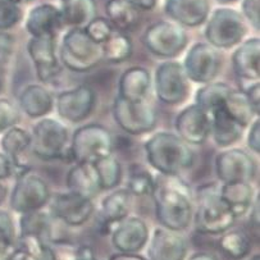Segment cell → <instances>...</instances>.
I'll return each instance as SVG.
<instances>
[{
	"mask_svg": "<svg viewBox=\"0 0 260 260\" xmlns=\"http://www.w3.org/2000/svg\"><path fill=\"white\" fill-rule=\"evenodd\" d=\"M232 68L240 81H259L260 40L251 38L244 40L232 53Z\"/></svg>",
	"mask_w": 260,
	"mask_h": 260,
	"instance_id": "7402d4cb",
	"label": "cell"
},
{
	"mask_svg": "<svg viewBox=\"0 0 260 260\" xmlns=\"http://www.w3.org/2000/svg\"><path fill=\"white\" fill-rule=\"evenodd\" d=\"M14 172V167L8 156L4 153H0V181L9 178Z\"/></svg>",
	"mask_w": 260,
	"mask_h": 260,
	"instance_id": "7dc6e473",
	"label": "cell"
},
{
	"mask_svg": "<svg viewBox=\"0 0 260 260\" xmlns=\"http://www.w3.org/2000/svg\"><path fill=\"white\" fill-rule=\"evenodd\" d=\"M141 40L149 53L163 59H173L188 45V35L183 27L173 21L151 23L145 30Z\"/></svg>",
	"mask_w": 260,
	"mask_h": 260,
	"instance_id": "ba28073f",
	"label": "cell"
},
{
	"mask_svg": "<svg viewBox=\"0 0 260 260\" xmlns=\"http://www.w3.org/2000/svg\"><path fill=\"white\" fill-rule=\"evenodd\" d=\"M16 242V227L12 215L0 209V255H4Z\"/></svg>",
	"mask_w": 260,
	"mask_h": 260,
	"instance_id": "f35d334b",
	"label": "cell"
},
{
	"mask_svg": "<svg viewBox=\"0 0 260 260\" xmlns=\"http://www.w3.org/2000/svg\"><path fill=\"white\" fill-rule=\"evenodd\" d=\"M219 192L236 219L249 214L256 196L250 182L222 183L219 186Z\"/></svg>",
	"mask_w": 260,
	"mask_h": 260,
	"instance_id": "f1b7e54d",
	"label": "cell"
},
{
	"mask_svg": "<svg viewBox=\"0 0 260 260\" xmlns=\"http://www.w3.org/2000/svg\"><path fill=\"white\" fill-rule=\"evenodd\" d=\"M246 144L250 150L254 154L260 153V119L259 117L254 119L249 124V132H247Z\"/></svg>",
	"mask_w": 260,
	"mask_h": 260,
	"instance_id": "bcb514c9",
	"label": "cell"
},
{
	"mask_svg": "<svg viewBox=\"0 0 260 260\" xmlns=\"http://www.w3.org/2000/svg\"><path fill=\"white\" fill-rule=\"evenodd\" d=\"M113 118L119 128L132 136L151 132L158 124V113L148 102L132 103L117 95L113 103Z\"/></svg>",
	"mask_w": 260,
	"mask_h": 260,
	"instance_id": "30bf717a",
	"label": "cell"
},
{
	"mask_svg": "<svg viewBox=\"0 0 260 260\" xmlns=\"http://www.w3.org/2000/svg\"><path fill=\"white\" fill-rule=\"evenodd\" d=\"M54 220L53 215L43 212V209L24 213L19 218V235H34L50 242L53 239Z\"/></svg>",
	"mask_w": 260,
	"mask_h": 260,
	"instance_id": "1f68e13d",
	"label": "cell"
},
{
	"mask_svg": "<svg viewBox=\"0 0 260 260\" xmlns=\"http://www.w3.org/2000/svg\"><path fill=\"white\" fill-rule=\"evenodd\" d=\"M186 76L191 82L204 85L215 80L222 68V56L219 50L207 41H200L187 50L182 63Z\"/></svg>",
	"mask_w": 260,
	"mask_h": 260,
	"instance_id": "7c38bea8",
	"label": "cell"
},
{
	"mask_svg": "<svg viewBox=\"0 0 260 260\" xmlns=\"http://www.w3.org/2000/svg\"><path fill=\"white\" fill-rule=\"evenodd\" d=\"M215 176L220 183L252 182L256 176V161L242 149L227 148L214 159Z\"/></svg>",
	"mask_w": 260,
	"mask_h": 260,
	"instance_id": "4fadbf2b",
	"label": "cell"
},
{
	"mask_svg": "<svg viewBox=\"0 0 260 260\" xmlns=\"http://www.w3.org/2000/svg\"><path fill=\"white\" fill-rule=\"evenodd\" d=\"M23 17L21 7L11 0H0V31L13 28Z\"/></svg>",
	"mask_w": 260,
	"mask_h": 260,
	"instance_id": "ab89813d",
	"label": "cell"
},
{
	"mask_svg": "<svg viewBox=\"0 0 260 260\" xmlns=\"http://www.w3.org/2000/svg\"><path fill=\"white\" fill-rule=\"evenodd\" d=\"M151 89V75L146 68L135 66L124 71L119 77L118 96L127 102H145Z\"/></svg>",
	"mask_w": 260,
	"mask_h": 260,
	"instance_id": "484cf974",
	"label": "cell"
},
{
	"mask_svg": "<svg viewBox=\"0 0 260 260\" xmlns=\"http://www.w3.org/2000/svg\"><path fill=\"white\" fill-rule=\"evenodd\" d=\"M109 260H146L137 252H118L109 257Z\"/></svg>",
	"mask_w": 260,
	"mask_h": 260,
	"instance_id": "816d5d0a",
	"label": "cell"
},
{
	"mask_svg": "<svg viewBox=\"0 0 260 260\" xmlns=\"http://www.w3.org/2000/svg\"><path fill=\"white\" fill-rule=\"evenodd\" d=\"M26 31L30 36H53L63 30V23L60 9L53 4H40L30 11L26 19Z\"/></svg>",
	"mask_w": 260,
	"mask_h": 260,
	"instance_id": "603a6c76",
	"label": "cell"
},
{
	"mask_svg": "<svg viewBox=\"0 0 260 260\" xmlns=\"http://www.w3.org/2000/svg\"><path fill=\"white\" fill-rule=\"evenodd\" d=\"M144 149L146 160L159 175L180 176L195 163L191 145L173 132H155L146 140Z\"/></svg>",
	"mask_w": 260,
	"mask_h": 260,
	"instance_id": "7a4b0ae2",
	"label": "cell"
},
{
	"mask_svg": "<svg viewBox=\"0 0 260 260\" xmlns=\"http://www.w3.org/2000/svg\"><path fill=\"white\" fill-rule=\"evenodd\" d=\"M86 34L95 41V43L100 44L102 45L108 38L113 34L114 31V27L110 24V22L107 18H103V17H95L92 18L89 23L86 24L85 27Z\"/></svg>",
	"mask_w": 260,
	"mask_h": 260,
	"instance_id": "b9f144b4",
	"label": "cell"
},
{
	"mask_svg": "<svg viewBox=\"0 0 260 260\" xmlns=\"http://www.w3.org/2000/svg\"><path fill=\"white\" fill-rule=\"evenodd\" d=\"M219 4H231V3H236L239 0H217Z\"/></svg>",
	"mask_w": 260,
	"mask_h": 260,
	"instance_id": "9f6ffc18",
	"label": "cell"
},
{
	"mask_svg": "<svg viewBox=\"0 0 260 260\" xmlns=\"http://www.w3.org/2000/svg\"><path fill=\"white\" fill-rule=\"evenodd\" d=\"M242 16L254 30L259 31L260 14L259 0H242Z\"/></svg>",
	"mask_w": 260,
	"mask_h": 260,
	"instance_id": "ee69618b",
	"label": "cell"
},
{
	"mask_svg": "<svg viewBox=\"0 0 260 260\" xmlns=\"http://www.w3.org/2000/svg\"><path fill=\"white\" fill-rule=\"evenodd\" d=\"M104 60L112 64H119L131 58L134 53V44L128 35L114 30L112 35L102 44Z\"/></svg>",
	"mask_w": 260,
	"mask_h": 260,
	"instance_id": "d6a6232c",
	"label": "cell"
},
{
	"mask_svg": "<svg viewBox=\"0 0 260 260\" xmlns=\"http://www.w3.org/2000/svg\"><path fill=\"white\" fill-rule=\"evenodd\" d=\"M56 38L31 36L27 43V53L35 66L36 75L44 83H51L60 75L62 63L56 54Z\"/></svg>",
	"mask_w": 260,
	"mask_h": 260,
	"instance_id": "2e32d148",
	"label": "cell"
},
{
	"mask_svg": "<svg viewBox=\"0 0 260 260\" xmlns=\"http://www.w3.org/2000/svg\"><path fill=\"white\" fill-rule=\"evenodd\" d=\"M66 183L68 191L85 198L94 199L98 193L102 192L99 178L92 163H73L67 173Z\"/></svg>",
	"mask_w": 260,
	"mask_h": 260,
	"instance_id": "83f0119b",
	"label": "cell"
},
{
	"mask_svg": "<svg viewBox=\"0 0 260 260\" xmlns=\"http://www.w3.org/2000/svg\"><path fill=\"white\" fill-rule=\"evenodd\" d=\"M11 2H13L14 4H18V6H21V4L30 3V2H32V0H11Z\"/></svg>",
	"mask_w": 260,
	"mask_h": 260,
	"instance_id": "11a10c76",
	"label": "cell"
},
{
	"mask_svg": "<svg viewBox=\"0 0 260 260\" xmlns=\"http://www.w3.org/2000/svg\"><path fill=\"white\" fill-rule=\"evenodd\" d=\"M231 90H232V87L224 82H214V81H212V82L204 83L196 91L195 104L199 105L201 109L205 110L209 114L215 107H218V105L224 102Z\"/></svg>",
	"mask_w": 260,
	"mask_h": 260,
	"instance_id": "8d00e7d4",
	"label": "cell"
},
{
	"mask_svg": "<svg viewBox=\"0 0 260 260\" xmlns=\"http://www.w3.org/2000/svg\"><path fill=\"white\" fill-rule=\"evenodd\" d=\"M92 164L96 171L102 191H110L118 187L123 177V171L122 164L113 154L99 159Z\"/></svg>",
	"mask_w": 260,
	"mask_h": 260,
	"instance_id": "e575fe53",
	"label": "cell"
},
{
	"mask_svg": "<svg viewBox=\"0 0 260 260\" xmlns=\"http://www.w3.org/2000/svg\"><path fill=\"white\" fill-rule=\"evenodd\" d=\"M240 90L245 92L255 114L259 117L260 112V83L259 81H240Z\"/></svg>",
	"mask_w": 260,
	"mask_h": 260,
	"instance_id": "7bdbcfd3",
	"label": "cell"
},
{
	"mask_svg": "<svg viewBox=\"0 0 260 260\" xmlns=\"http://www.w3.org/2000/svg\"><path fill=\"white\" fill-rule=\"evenodd\" d=\"M59 59L72 72L87 73L104 62V54L102 45L95 43L83 27H72L62 39Z\"/></svg>",
	"mask_w": 260,
	"mask_h": 260,
	"instance_id": "277c9868",
	"label": "cell"
},
{
	"mask_svg": "<svg viewBox=\"0 0 260 260\" xmlns=\"http://www.w3.org/2000/svg\"><path fill=\"white\" fill-rule=\"evenodd\" d=\"M155 215L161 227L182 232L192 223L193 193L178 176L155 178L153 193Z\"/></svg>",
	"mask_w": 260,
	"mask_h": 260,
	"instance_id": "6da1fadb",
	"label": "cell"
},
{
	"mask_svg": "<svg viewBox=\"0 0 260 260\" xmlns=\"http://www.w3.org/2000/svg\"><path fill=\"white\" fill-rule=\"evenodd\" d=\"M50 214L70 227H81L92 217L95 205L92 199L67 191L51 196Z\"/></svg>",
	"mask_w": 260,
	"mask_h": 260,
	"instance_id": "9a60e30c",
	"label": "cell"
},
{
	"mask_svg": "<svg viewBox=\"0 0 260 260\" xmlns=\"http://www.w3.org/2000/svg\"><path fill=\"white\" fill-rule=\"evenodd\" d=\"M107 19L114 30L127 34L139 24V9L129 0H108L105 4Z\"/></svg>",
	"mask_w": 260,
	"mask_h": 260,
	"instance_id": "f546056e",
	"label": "cell"
},
{
	"mask_svg": "<svg viewBox=\"0 0 260 260\" xmlns=\"http://www.w3.org/2000/svg\"><path fill=\"white\" fill-rule=\"evenodd\" d=\"M154 89L163 104L171 107L182 104L190 92V80L186 76L182 63L176 60L160 63L154 76Z\"/></svg>",
	"mask_w": 260,
	"mask_h": 260,
	"instance_id": "8fae6325",
	"label": "cell"
},
{
	"mask_svg": "<svg viewBox=\"0 0 260 260\" xmlns=\"http://www.w3.org/2000/svg\"><path fill=\"white\" fill-rule=\"evenodd\" d=\"M149 236L148 224L136 215H127L110 232L112 245L119 252H140L148 244Z\"/></svg>",
	"mask_w": 260,
	"mask_h": 260,
	"instance_id": "e0dca14e",
	"label": "cell"
},
{
	"mask_svg": "<svg viewBox=\"0 0 260 260\" xmlns=\"http://www.w3.org/2000/svg\"><path fill=\"white\" fill-rule=\"evenodd\" d=\"M7 195H8V187L3 181H0V205L6 201Z\"/></svg>",
	"mask_w": 260,
	"mask_h": 260,
	"instance_id": "db71d44e",
	"label": "cell"
},
{
	"mask_svg": "<svg viewBox=\"0 0 260 260\" xmlns=\"http://www.w3.org/2000/svg\"><path fill=\"white\" fill-rule=\"evenodd\" d=\"M50 199L51 192L46 181L36 173L26 171L17 175L9 204L14 212L24 214L44 209Z\"/></svg>",
	"mask_w": 260,
	"mask_h": 260,
	"instance_id": "9c48e42d",
	"label": "cell"
},
{
	"mask_svg": "<svg viewBox=\"0 0 260 260\" xmlns=\"http://www.w3.org/2000/svg\"><path fill=\"white\" fill-rule=\"evenodd\" d=\"M71 135L63 122L44 117L31 132V153L45 161L58 160L70 156Z\"/></svg>",
	"mask_w": 260,
	"mask_h": 260,
	"instance_id": "8992f818",
	"label": "cell"
},
{
	"mask_svg": "<svg viewBox=\"0 0 260 260\" xmlns=\"http://www.w3.org/2000/svg\"><path fill=\"white\" fill-rule=\"evenodd\" d=\"M64 26L85 27L92 18L96 17L95 0H62L60 7Z\"/></svg>",
	"mask_w": 260,
	"mask_h": 260,
	"instance_id": "4dcf8cb0",
	"label": "cell"
},
{
	"mask_svg": "<svg viewBox=\"0 0 260 260\" xmlns=\"http://www.w3.org/2000/svg\"><path fill=\"white\" fill-rule=\"evenodd\" d=\"M249 26L240 12L232 8H218L209 14L204 30L205 40L218 50L236 48L246 39Z\"/></svg>",
	"mask_w": 260,
	"mask_h": 260,
	"instance_id": "5b68a950",
	"label": "cell"
},
{
	"mask_svg": "<svg viewBox=\"0 0 260 260\" xmlns=\"http://www.w3.org/2000/svg\"><path fill=\"white\" fill-rule=\"evenodd\" d=\"M14 38L6 31H0V67L6 64L13 54Z\"/></svg>",
	"mask_w": 260,
	"mask_h": 260,
	"instance_id": "f6af8a7d",
	"label": "cell"
},
{
	"mask_svg": "<svg viewBox=\"0 0 260 260\" xmlns=\"http://www.w3.org/2000/svg\"><path fill=\"white\" fill-rule=\"evenodd\" d=\"M76 260H98L95 257L94 251L89 246L77 247V259Z\"/></svg>",
	"mask_w": 260,
	"mask_h": 260,
	"instance_id": "f907efd6",
	"label": "cell"
},
{
	"mask_svg": "<svg viewBox=\"0 0 260 260\" xmlns=\"http://www.w3.org/2000/svg\"><path fill=\"white\" fill-rule=\"evenodd\" d=\"M131 196L127 188H114L102 199L99 218L103 235H110L113 227L129 214Z\"/></svg>",
	"mask_w": 260,
	"mask_h": 260,
	"instance_id": "44dd1931",
	"label": "cell"
},
{
	"mask_svg": "<svg viewBox=\"0 0 260 260\" xmlns=\"http://www.w3.org/2000/svg\"><path fill=\"white\" fill-rule=\"evenodd\" d=\"M209 119L210 136L218 148H231L241 139L245 128L228 114L223 103L209 113Z\"/></svg>",
	"mask_w": 260,
	"mask_h": 260,
	"instance_id": "d4e9b609",
	"label": "cell"
},
{
	"mask_svg": "<svg viewBox=\"0 0 260 260\" xmlns=\"http://www.w3.org/2000/svg\"><path fill=\"white\" fill-rule=\"evenodd\" d=\"M149 260H186L187 241L176 231L158 227L149 236L148 241Z\"/></svg>",
	"mask_w": 260,
	"mask_h": 260,
	"instance_id": "d6986e66",
	"label": "cell"
},
{
	"mask_svg": "<svg viewBox=\"0 0 260 260\" xmlns=\"http://www.w3.org/2000/svg\"><path fill=\"white\" fill-rule=\"evenodd\" d=\"M219 247L232 260H241L249 255L251 250V241L244 231L230 228L220 236Z\"/></svg>",
	"mask_w": 260,
	"mask_h": 260,
	"instance_id": "d590c367",
	"label": "cell"
},
{
	"mask_svg": "<svg viewBox=\"0 0 260 260\" xmlns=\"http://www.w3.org/2000/svg\"><path fill=\"white\" fill-rule=\"evenodd\" d=\"M0 89H2V80H0Z\"/></svg>",
	"mask_w": 260,
	"mask_h": 260,
	"instance_id": "680465c9",
	"label": "cell"
},
{
	"mask_svg": "<svg viewBox=\"0 0 260 260\" xmlns=\"http://www.w3.org/2000/svg\"><path fill=\"white\" fill-rule=\"evenodd\" d=\"M22 112L32 119H40L50 114L55 99L53 94L40 83H31L21 91L18 98Z\"/></svg>",
	"mask_w": 260,
	"mask_h": 260,
	"instance_id": "4316f807",
	"label": "cell"
},
{
	"mask_svg": "<svg viewBox=\"0 0 260 260\" xmlns=\"http://www.w3.org/2000/svg\"><path fill=\"white\" fill-rule=\"evenodd\" d=\"M8 260H39L38 257L30 251H27L26 249L21 246H17L13 251L9 254Z\"/></svg>",
	"mask_w": 260,
	"mask_h": 260,
	"instance_id": "c3c4849f",
	"label": "cell"
},
{
	"mask_svg": "<svg viewBox=\"0 0 260 260\" xmlns=\"http://www.w3.org/2000/svg\"><path fill=\"white\" fill-rule=\"evenodd\" d=\"M175 128L176 134L188 145H203L210 136L209 114L193 103L178 113Z\"/></svg>",
	"mask_w": 260,
	"mask_h": 260,
	"instance_id": "ac0fdd59",
	"label": "cell"
},
{
	"mask_svg": "<svg viewBox=\"0 0 260 260\" xmlns=\"http://www.w3.org/2000/svg\"><path fill=\"white\" fill-rule=\"evenodd\" d=\"M21 121V110L9 99H0V134L6 132L11 127L17 126Z\"/></svg>",
	"mask_w": 260,
	"mask_h": 260,
	"instance_id": "60d3db41",
	"label": "cell"
},
{
	"mask_svg": "<svg viewBox=\"0 0 260 260\" xmlns=\"http://www.w3.org/2000/svg\"><path fill=\"white\" fill-rule=\"evenodd\" d=\"M114 140L107 127L98 123L83 124L73 132L70 158L73 163H95L113 154Z\"/></svg>",
	"mask_w": 260,
	"mask_h": 260,
	"instance_id": "52a82bcc",
	"label": "cell"
},
{
	"mask_svg": "<svg viewBox=\"0 0 260 260\" xmlns=\"http://www.w3.org/2000/svg\"><path fill=\"white\" fill-rule=\"evenodd\" d=\"M2 150L9 158L14 167V171L22 173L28 171L27 153L31 151V132L22 128L18 124L3 132L0 140Z\"/></svg>",
	"mask_w": 260,
	"mask_h": 260,
	"instance_id": "cb8c5ba5",
	"label": "cell"
},
{
	"mask_svg": "<svg viewBox=\"0 0 260 260\" xmlns=\"http://www.w3.org/2000/svg\"><path fill=\"white\" fill-rule=\"evenodd\" d=\"M96 105V94L87 85H80L59 92L54 108L60 118L70 123H80L92 114Z\"/></svg>",
	"mask_w": 260,
	"mask_h": 260,
	"instance_id": "5bb4252c",
	"label": "cell"
},
{
	"mask_svg": "<svg viewBox=\"0 0 260 260\" xmlns=\"http://www.w3.org/2000/svg\"><path fill=\"white\" fill-rule=\"evenodd\" d=\"M223 105L228 114L244 128H247L249 124L257 117L252 110L245 92L240 89L231 90L223 102Z\"/></svg>",
	"mask_w": 260,
	"mask_h": 260,
	"instance_id": "836d02e7",
	"label": "cell"
},
{
	"mask_svg": "<svg viewBox=\"0 0 260 260\" xmlns=\"http://www.w3.org/2000/svg\"><path fill=\"white\" fill-rule=\"evenodd\" d=\"M164 12L182 27H199L207 22L210 14L209 0H166Z\"/></svg>",
	"mask_w": 260,
	"mask_h": 260,
	"instance_id": "ffe728a7",
	"label": "cell"
},
{
	"mask_svg": "<svg viewBox=\"0 0 260 260\" xmlns=\"http://www.w3.org/2000/svg\"><path fill=\"white\" fill-rule=\"evenodd\" d=\"M187 260H218V259L213 254L200 251V252H195V254L191 255Z\"/></svg>",
	"mask_w": 260,
	"mask_h": 260,
	"instance_id": "f5cc1de1",
	"label": "cell"
},
{
	"mask_svg": "<svg viewBox=\"0 0 260 260\" xmlns=\"http://www.w3.org/2000/svg\"><path fill=\"white\" fill-rule=\"evenodd\" d=\"M236 217L231 212L219 192L217 183H204L193 193L195 230L203 235H222L234 227Z\"/></svg>",
	"mask_w": 260,
	"mask_h": 260,
	"instance_id": "3957f363",
	"label": "cell"
},
{
	"mask_svg": "<svg viewBox=\"0 0 260 260\" xmlns=\"http://www.w3.org/2000/svg\"><path fill=\"white\" fill-rule=\"evenodd\" d=\"M249 260H260V255H259V254L254 255V256H252L251 259H249Z\"/></svg>",
	"mask_w": 260,
	"mask_h": 260,
	"instance_id": "6f0895ef",
	"label": "cell"
},
{
	"mask_svg": "<svg viewBox=\"0 0 260 260\" xmlns=\"http://www.w3.org/2000/svg\"><path fill=\"white\" fill-rule=\"evenodd\" d=\"M155 178L146 169L136 166L129 171L127 190L132 196H149L153 193Z\"/></svg>",
	"mask_w": 260,
	"mask_h": 260,
	"instance_id": "74e56055",
	"label": "cell"
},
{
	"mask_svg": "<svg viewBox=\"0 0 260 260\" xmlns=\"http://www.w3.org/2000/svg\"><path fill=\"white\" fill-rule=\"evenodd\" d=\"M139 11H151L156 7L159 0H129Z\"/></svg>",
	"mask_w": 260,
	"mask_h": 260,
	"instance_id": "681fc988",
	"label": "cell"
}]
</instances>
